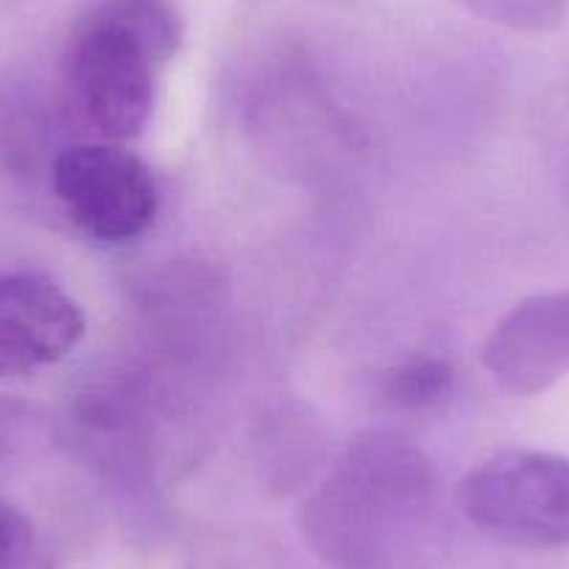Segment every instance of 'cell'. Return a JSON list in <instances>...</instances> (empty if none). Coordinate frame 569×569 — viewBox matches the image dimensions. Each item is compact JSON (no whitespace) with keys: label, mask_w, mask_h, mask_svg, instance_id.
I'll list each match as a JSON object with an SVG mask.
<instances>
[{"label":"cell","mask_w":569,"mask_h":569,"mask_svg":"<svg viewBox=\"0 0 569 569\" xmlns=\"http://www.w3.org/2000/svg\"><path fill=\"white\" fill-rule=\"evenodd\" d=\"M182 37L171 0H101L81 14L64 64L79 107L107 140L123 142L146 129L160 73Z\"/></svg>","instance_id":"1"},{"label":"cell","mask_w":569,"mask_h":569,"mask_svg":"<svg viewBox=\"0 0 569 569\" xmlns=\"http://www.w3.org/2000/svg\"><path fill=\"white\" fill-rule=\"evenodd\" d=\"M430 497V469L397 439L349 450L308 508L316 550L338 569H391Z\"/></svg>","instance_id":"2"},{"label":"cell","mask_w":569,"mask_h":569,"mask_svg":"<svg viewBox=\"0 0 569 569\" xmlns=\"http://www.w3.org/2000/svg\"><path fill=\"white\" fill-rule=\"evenodd\" d=\"M463 517L495 539L530 550L569 547V458L502 450L458 486Z\"/></svg>","instance_id":"3"},{"label":"cell","mask_w":569,"mask_h":569,"mask_svg":"<svg viewBox=\"0 0 569 569\" xmlns=\"http://www.w3.org/2000/svg\"><path fill=\"white\" fill-rule=\"evenodd\" d=\"M53 193L70 221L101 243H129L160 212L154 173L114 142H79L53 162Z\"/></svg>","instance_id":"4"},{"label":"cell","mask_w":569,"mask_h":569,"mask_svg":"<svg viewBox=\"0 0 569 569\" xmlns=\"http://www.w3.org/2000/svg\"><path fill=\"white\" fill-rule=\"evenodd\" d=\"M87 316L37 271H0V380L57 366L81 343Z\"/></svg>","instance_id":"5"},{"label":"cell","mask_w":569,"mask_h":569,"mask_svg":"<svg viewBox=\"0 0 569 569\" xmlns=\"http://www.w3.org/2000/svg\"><path fill=\"white\" fill-rule=\"evenodd\" d=\"M483 366L506 391L533 397L569 375V291L539 293L500 319Z\"/></svg>","instance_id":"6"},{"label":"cell","mask_w":569,"mask_h":569,"mask_svg":"<svg viewBox=\"0 0 569 569\" xmlns=\"http://www.w3.org/2000/svg\"><path fill=\"white\" fill-rule=\"evenodd\" d=\"M452 366L441 358H413L386 377L388 402L399 408H427L452 391Z\"/></svg>","instance_id":"7"},{"label":"cell","mask_w":569,"mask_h":569,"mask_svg":"<svg viewBox=\"0 0 569 569\" xmlns=\"http://www.w3.org/2000/svg\"><path fill=\"white\" fill-rule=\"evenodd\" d=\"M34 547L31 522L0 497V569H23Z\"/></svg>","instance_id":"8"}]
</instances>
